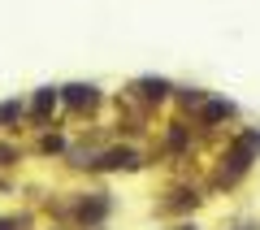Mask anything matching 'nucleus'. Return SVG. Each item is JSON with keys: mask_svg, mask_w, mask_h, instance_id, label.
<instances>
[{"mask_svg": "<svg viewBox=\"0 0 260 230\" xmlns=\"http://www.w3.org/2000/svg\"><path fill=\"white\" fill-rule=\"evenodd\" d=\"M251 152H260V135H243L239 143H234V152H230V178L243 174V165H247Z\"/></svg>", "mask_w": 260, "mask_h": 230, "instance_id": "obj_1", "label": "nucleus"}, {"mask_svg": "<svg viewBox=\"0 0 260 230\" xmlns=\"http://www.w3.org/2000/svg\"><path fill=\"white\" fill-rule=\"evenodd\" d=\"M100 165L104 169H135V165H139V157H135L130 148H113V152H104Z\"/></svg>", "mask_w": 260, "mask_h": 230, "instance_id": "obj_2", "label": "nucleus"}, {"mask_svg": "<svg viewBox=\"0 0 260 230\" xmlns=\"http://www.w3.org/2000/svg\"><path fill=\"white\" fill-rule=\"evenodd\" d=\"M65 100L74 104V109H91V104H95V87L74 83V87H65Z\"/></svg>", "mask_w": 260, "mask_h": 230, "instance_id": "obj_3", "label": "nucleus"}, {"mask_svg": "<svg viewBox=\"0 0 260 230\" xmlns=\"http://www.w3.org/2000/svg\"><path fill=\"white\" fill-rule=\"evenodd\" d=\"M52 104H56V92H52V87H44V92L35 96V104H30V109H35V118H48V113H52Z\"/></svg>", "mask_w": 260, "mask_h": 230, "instance_id": "obj_4", "label": "nucleus"}, {"mask_svg": "<svg viewBox=\"0 0 260 230\" xmlns=\"http://www.w3.org/2000/svg\"><path fill=\"white\" fill-rule=\"evenodd\" d=\"M139 92H143V96H152V100H160V96L169 92V83H160V78H143V83H139Z\"/></svg>", "mask_w": 260, "mask_h": 230, "instance_id": "obj_5", "label": "nucleus"}, {"mask_svg": "<svg viewBox=\"0 0 260 230\" xmlns=\"http://www.w3.org/2000/svg\"><path fill=\"white\" fill-rule=\"evenodd\" d=\"M230 113H234V109H230L225 100H213V104H204V118H208V122H221V118H230Z\"/></svg>", "mask_w": 260, "mask_h": 230, "instance_id": "obj_6", "label": "nucleus"}, {"mask_svg": "<svg viewBox=\"0 0 260 230\" xmlns=\"http://www.w3.org/2000/svg\"><path fill=\"white\" fill-rule=\"evenodd\" d=\"M9 118H18V104H0V122H9Z\"/></svg>", "mask_w": 260, "mask_h": 230, "instance_id": "obj_7", "label": "nucleus"}, {"mask_svg": "<svg viewBox=\"0 0 260 230\" xmlns=\"http://www.w3.org/2000/svg\"><path fill=\"white\" fill-rule=\"evenodd\" d=\"M0 230H13V221H0Z\"/></svg>", "mask_w": 260, "mask_h": 230, "instance_id": "obj_8", "label": "nucleus"}]
</instances>
